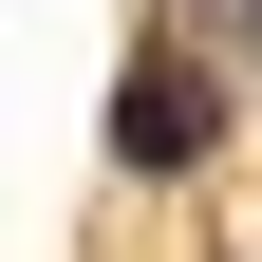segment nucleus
<instances>
[{"instance_id":"nucleus-1","label":"nucleus","mask_w":262,"mask_h":262,"mask_svg":"<svg viewBox=\"0 0 262 262\" xmlns=\"http://www.w3.org/2000/svg\"><path fill=\"white\" fill-rule=\"evenodd\" d=\"M206 150H225V75H206V56H131V75H113V169L169 187V169H206Z\"/></svg>"},{"instance_id":"nucleus-2","label":"nucleus","mask_w":262,"mask_h":262,"mask_svg":"<svg viewBox=\"0 0 262 262\" xmlns=\"http://www.w3.org/2000/svg\"><path fill=\"white\" fill-rule=\"evenodd\" d=\"M244 38H262V0H244Z\"/></svg>"}]
</instances>
